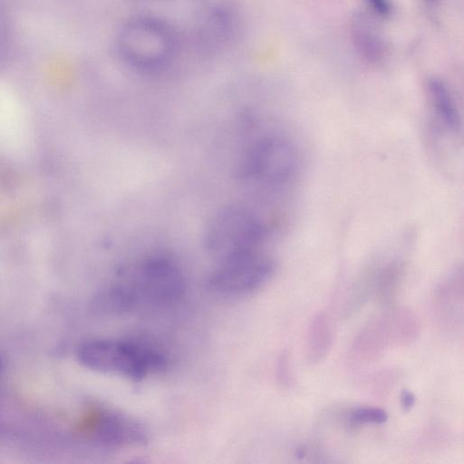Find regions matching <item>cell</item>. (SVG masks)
I'll return each instance as SVG.
<instances>
[{
	"label": "cell",
	"instance_id": "obj_7",
	"mask_svg": "<svg viewBox=\"0 0 464 464\" xmlns=\"http://www.w3.org/2000/svg\"><path fill=\"white\" fill-rule=\"evenodd\" d=\"M93 437L101 445L123 449L141 446L147 441L143 426L133 418L111 410H103L95 418Z\"/></svg>",
	"mask_w": 464,
	"mask_h": 464
},
{
	"label": "cell",
	"instance_id": "obj_9",
	"mask_svg": "<svg viewBox=\"0 0 464 464\" xmlns=\"http://www.w3.org/2000/svg\"><path fill=\"white\" fill-rule=\"evenodd\" d=\"M238 29V18L231 6L218 4L208 8L201 15L198 37L208 49H218L230 43Z\"/></svg>",
	"mask_w": 464,
	"mask_h": 464
},
{
	"label": "cell",
	"instance_id": "obj_13",
	"mask_svg": "<svg viewBox=\"0 0 464 464\" xmlns=\"http://www.w3.org/2000/svg\"><path fill=\"white\" fill-rule=\"evenodd\" d=\"M10 28L4 9L0 6V62L6 58L9 49Z\"/></svg>",
	"mask_w": 464,
	"mask_h": 464
},
{
	"label": "cell",
	"instance_id": "obj_14",
	"mask_svg": "<svg viewBox=\"0 0 464 464\" xmlns=\"http://www.w3.org/2000/svg\"><path fill=\"white\" fill-rule=\"evenodd\" d=\"M371 11L382 19L389 18L393 11L392 0H365Z\"/></svg>",
	"mask_w": 464,
	"mask_h": 464
},
{
	"label": "cell",
	"instance_id": "obj_2",
	"mask_svg": "<svg viewBox=\"0 0 464 464\" xmlns=\"http://www.w3.org/2000/svg\"><path fill=\"white\" fill-rule=\"evenodd\" d=\"M281 223L246 207L228 205L218 209L207 223L203 245L216 262L264 250Z\"/></svg>",
	"mask_w": 464,
	"mask_h": 464
},
{
	"label": "cell",
	"instance_id": "obj_4",
	"mask_svg": "<svg viewBox=\"0 0 464 464\" xmlns=\"http://www.w3.org/2000/svg\"><path fill=\"white\" fill-rule=\"evenodd\" d=\"M78 361L86 368L131 381L165 368L166 357L150 345L114 339H92L77 349Z\"/></svg>",
	"mask_w": 464,
	"mask_h": 464
},
{
	"label": "cell",
	"instance_id": "obj_5",
	"mask_svg": "<svg viewBox=\"0 0 464 464\" xmlns=\"http://www.w3.org/2000/svg\"><path fill=\"white\" fill-rule=\"evenodd\" d=\"M275 271V260L265 250L250 252L217 261L206 285L218 295L242 296L262 287Z\"/></svg>",
	"mask_w": 464,
	"mask_h": 464
},
{
	"label": "cell",
	"instance_id": "obj_6",
	"mask_svg": "<svg viewBox=\"0 0 464 464\" xmlns=\"http://www.w3.org/2000/svg\"><path fill=\"white\" fill-rule=\"evenodd\" d=\"M139 298L156 304L179 300L185 291V276L179 266L169 256L154 255L141 262L131 284Z\"/></svg>",
	"mask_w": 464,
	"mask_h": 464
},
{
	"label": "cell",
	"instance_id": "obj_11",
	"mask_svg": "<svg viewBox=\"0 0 464 464\" xmlns=\"http://www.w3.org/2000/svg\"><path fill=\"white\" fill-rule=\"evenodd\" d=\"M140 298L132 285L114 284L98 296L97 304L106 313L121 314L135 308Z\"/></svg>",
	"mask_w": 464,
	"mask_h": 464
},
{
	"label": "cell",
	"instance_id": "obj_12",
	"mask_svg": "<svg viewBox=\"0 0 464 464\" xmlns=\"http://www.w3.org/2000/svg\"><path fill=\"white\" fill-rule=\"evenodd\" d=\"M388 413L376 407H358L350 413V421L354 424H382L388 420Z\"/></svg>",
	"mask_w": 464,
	"mask_h": 464
},
{
	"label": "cell",
	"instance_id": "obj_1",
	"mask_svg": "<svg viewBox=\"0 0 464 464\" xmlns=\"http://www.w3.org/2000/svg\"><path fill=\"white\" fill-rule=\"evenodd\" d=\"M303 170L297 140L285 131L273 130L248 144L237 168V177L289 205L295 199Z\"/></svg>",
	"mask_w": 464,
	"mask_h": 464
},
{
	"label": "cell",
	"instance_id": "obj_16",
	"mask_svg": "<svg viewBox=\"0 0 464 464\" xmlns=\"http://www.w3.org/2000/svg\"><path fill=\"white\" fill-rule=\"evenodd\" d=\"M440 0H424L429 6H434L439 3Z\"/></svg>",
	"mask_w": 464,
	"mask_h": 464
},
{
	"label": "cell",
	"instance_id": "obj_3",
	"mask_svg": "<svg viewBox=\"0 0 464 464\" xmlns=\"http://www.w3.org/2000/svg\"><path fill=\"white\" fill-rule=\"evenodd\" d=\"M179 35L162 18L139 15L128 20L116 37L119 56L133 70L151 74L165 71L177 57Z\"/></svg>",
	"mask_w": 464,
	"mask_h": 464
},
{
	"label": "cell",
	"instance_id": "obj_8",
	"mask_svg": "<svg viewBox=\"0 0 464 464\" xmlns=\"http://www.w3.org/2000/svg\"><path fill=\"white\" fill-rule=\"evenodd\" d=\"M425 91L432 127L441 136L456 137L461 130V116L450 87L443 80L431 77Z\"/></svg>",
	"mask_w": 464,
	"mask_h": 464
},
{
	"label": "cell",
	"instance_id": "obj_15",
	"mask_svg": "<svg viewBox=\"0 0 464 464\" xmlns=\"http://www.w3.org/2000/svg\"><path fill=\"white\" fill-rule=\"evenodd\" d=\"M416 397L413 392L404 389L401 394V407L405 411H410L415 404Z\"/></svg>",
	"mask_w": 464,
	"mask_h": 464
},
{
	"label": "cell",
	"instance_id": "obj_10",
	"mask_svg": "<svg viewBox=\"0 0 464 464\" xmlns=\"http://www.w3.org/2000/svg\"><path fill=\"white\" fill-rule=\"evenodd\" d=\"M351 37L360 56L371 64H380L388 54V47L372 21L356 14L351 22Z\"/></svg>",
	"mask_w": 464,
	"mask_h": 464
}]
</instances>
